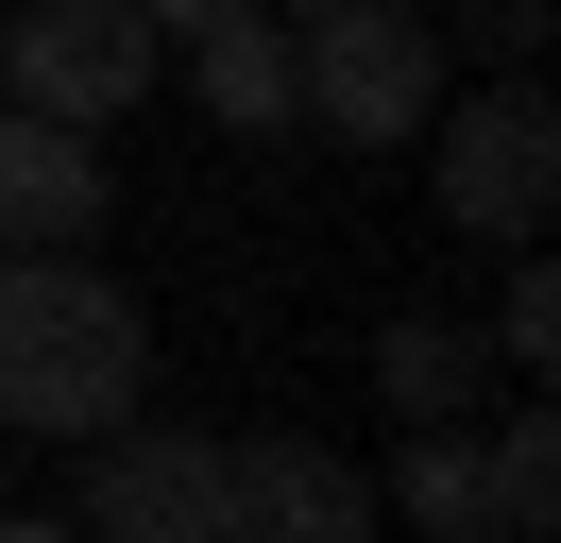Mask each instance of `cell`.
<instances>
[{"label":"cell","instance_id":"obj_8","mask_svg":"<svg viewBox=\"0 0 561 543\" xmlns=\"http://www.w3.org/2000/svg\"><path fill=\"white\" fill-rule=\"evenodd\" d=\"M187 68H205V119L221 136H273L289 119V18H273V0H255V18H205Z\"/></svg>","mask_w":561,"mask_h":543},{"label":"cell","instance_id":"obj_1","mask_svg":"<svg viewBox=\"0 0 561 543\" xmlns=\"http://www.w3.org/2000/svg\"><path fill=\"white\" fill-rule=\"evenodd\" d=\"M153 391V323L103 272V238H51V255H0V425L18 441H85Z\"/></svg>","mask_w":561,"mask_h":543},{"label":"cell","instance_id":"obj_7","mask_svg":"<svg viewBox=\"0 0 561 543\" xmlns=\"http://www.w3.org/2000/svg\"><path fill=\"white\" fill-rule=\"evenodd\" d=\"M103 153L85 119H35V102H0V255H51V238H103Z\"/></svg>","mask_w":561,"mask_h":543},{"label":"cell","instance_id":"obj_4","mask_svg":"<svg viewBox=\"0 0 561 543\" xmlns=\"http://www.w3.org/2000/svg\"><path fill=\"white\" fill-rule=\"evenodd\" d=\"M153 51L171 34L137 0H0V102H35V119H137L153 102Z\"/></svg>","mask_w":561,"mask_h":543},{"label":"cell","instance_id":"obj_12","mask_svg":"<svg viewBox=\"0 0 561 543\" xmlns=\"http://www.w3.org/2000/svg\"><path fill=\"white\" fill-rule=\"evenodd\" d=\"M493 357H511V373H545V357H561V272H511V305H493Z\"/></svg>","mask_w":561,"mask_h":543},{"label":"cell","instance_id":"obj_10","mask_svg":"<svg viewBox=\"0 0 561 543\" xmlns=\"http://www.w3.org/2000/svg\"><path fill=\"white\" fill-rule=\"evenodd\" d=\"M375 391H391V425H459V407H477V339L459 323H391L375 339Z\"/></svg>","mask_w":561,"mask_h":543},{"label":"cell","instance_id":"obj_11","mask_svg":"<svg viewBox=\"0 0 561 543\" xmlns=\"http://www.w3.org/2000/svg\"><path fill=\"white\" fill-rule=\"evenodd\" d=\"M477 475H493V543H545L561 527V425L545 407H511V425L477 441Z\"/></svg>","mask_w":561,"mask_h":543},{"label":"cell","instance_id":"obj_13","mask_svg":"<svg viewBox=\"0 0 561 543\" xmlns=\"http://www.w3.org/2000/svg\"><path fill=\"white\" fill-rule=\"evenodd\" d=\"M443 18H459V34H477V51H493V68H527V51H545V34H561V18H545V0H443Z\"/></svg>","mask_w":561,"mask_h":543},{"label":"cell","instance_id":"obj_15","mask_svg":"<svg viewBox=\"0 0 561 543\" xmlns=\"http://www.w3.org/2000/svg\"><path fill=\"white\" fill-rule=\"evenodd\" d=\"M0 527H18V493H0Z\"/></svg>","mask_w":561,"mask_h":543},{"label":"cell","instance_id":"obj_9","mask_svg":"<svg viewBox=\"0 0 561 543\" xmlns=\"http://www.w3.org/2000/svg\"><path fill=\"white\" fill-rule=\"evenodd\" d=\"M391 527H425V543H493V475H477V425H409V459H391Z\"/></svg>","mask_w":561,"mask_h":543},{"label":"cell","instance_id":"obj_6","mask_svg":"<svg viewBox=\"0 0 561 543\" xmlns=\"http://www.w3.org/2000/svg\"><path fill=\"white\" fill-rule=\"evenodd\" d=\"M357 527H375V475L341 441H307V425L221 441V543H357Z\"/></svg>","mask_w":561,"mask_h":543},{"label":"cell","instance_id":"obj_3","mask_svg":"<svg viewBox=\"0 0 561 543\" xmlns=\"http://www.w3.org/2000/svg\"><path fill=\"white\" fill-rule=\"evenodd\" d=\"M425 187H443V221H477V238H545V204H561V102L527 85V68H493L477 102H425Z\"/></svg>","mask_w":561,"mask_h":543},{"label":"cell","instance_id":"obj_5","mask_svg":"<svg viewBox=\"0 0 561 543\" xmlns=\"http://www.w3.org/2000/svg\"><path fill=\"white\" fill-rule=\"evenodd\" d=\"M69 459H85L69 527H103V543H221V425H153V391H137Z\"/></svg>","mask_w":561,"mask_h":543},{"label":"cell","instance_id":"obj_2","mask_svg":"<svg viewBox=\"0 0 561 543\" xmlns=\"http://www.w3.org/2000/svg\"><path fill=\"white\" fill-rule=\"evenodd\" d=\"M425 102H443V18H425V0H341V18H289V119H323L341 153H409Z\"/></svg>","mask_w":561,"mask_h":543},{"label":"cell","instance_id":"obj_14","mask_svg":"<svg viewBox=\"0 0 561 543\" xmlns=\"http://www.w3.org/2000/svg\"><path fill=\"white\" fill-rule=\"evenodd\" d=\"M153 34H205V18H255V0H137Z\"/></svg>","mask_w":561,"mask_h":543}]
</instances>
